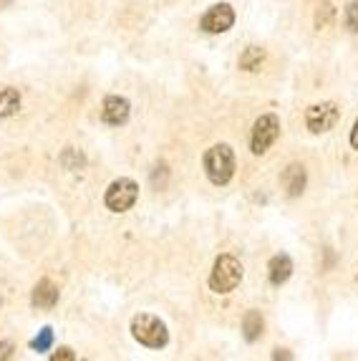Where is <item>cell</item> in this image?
<instances>
[{
	"instance_id": "6da1fadb",
	"label": "cell",
	"mask_w": 358,
	"mask_h": 361,
	"mask_svg": "<svg viewBox=\"0 0 358 361\" xmlns=\"http://www.w3.org/2000/svg\"><path fill=\"white\" fill-rule=\"evenodd\" d=\"M204 172L217 187L227 185L235 177V152L230 145H215L204 152Z\"/></svg>"
},
{
	"instance_id": "7a4b0ae2",
	"label": "cell",
	"mask_w": 358,
	"mask_h": 361,
	"mask_svg": "<svg viewBox=\"0 0 358 361\" xmlns=\"http://www.w3.org/2000/svg\"><path fill=\"white\" fill-rule=\"evenodd\" d=\"M132 334L139 343L149 346V349H161V346H167V341H169V331H167V326H164V321L152 316V313H139V316H134Z\"/></svg>"
},
{
	"instance_id": "3957f363",
	"label": "cell",
	"mask_w": 358,
	"mask_h": 361,
	"mask_svg": "<svg viewBox=\"0 0 358 361\" xmlns=\"http://www.w3.org/2000/svg\"><path fill=\"white\" fill-rule=\"evenodd\" d=\"M240 281H242V263L235 255H220L209 276V288L215 293H230L237 288Z\"/></svg>"
},
{
	"instance_id": "277c9868",
	"label": "cell",
	"mask_w": 358,
	"mask_h": 361,
	"mask_svg": "<svg viewBox=\"0 0 358 361\" xmlns=\"http://www.w3.org/2000/svg\"><path fill=\"white\" fill-rule=\"evenodd\" d=\"M137 197H139L137 182L129 180V177H119V180H113L111 185H109L104 202H106V207L111 212H126V210H132L134 207Z\"/></svg>"
},
{
	"instance_id": "5b68a950",
	"label": "cell",
	"mask_w": 358,
	"mask_h": 361,
	"mask_svg": "<svg viewBox=\"0 0 358 361\" xmlns=\"http://www.w3.org/2000/svg\"><path fill=\"white\" fill-rule=\"evenodd\" d=\"M280 134V119L275 114H265L255 121V127H252V139H250V147L255 154H265V152L273 147V142L278 139Z\"/></svg>"
},
{
	"instance_id": "8992f818",
	"label": "cell",
	"mask_w": 358,
	"mask_h": 361,
	"mask_svg": "<svg viewBox=\"0 0 358 361\" xmlns=\"http://www.w3.org/2000/svg\"><path fill=\"white\" fill-rule=\"evenodd\" d=\"M338 116H340V109L335 106L333 102L316 104V106H311L308 109V114H305V127L311 129L313 134H323L335 127Z\"/></svg>"
},
{
	"instance_id": "52a82bcc",
	"label": "cell",
	"mask_w": 358,
	"mask_h": 361,
	"mask_svg": "<svg viewBox=\"0 0 358 361\" xmlns=\"http://www.w3.org/2000/svg\"><path fill=\"white\" fill-rule=\"evenodd\" d=\"M204 33H227V30L235 25V11L233 6L220 3V6H212L199 20Z\"/></svg>"
},
{
	"instance_id": "ba28073f",
	"label": "cell",
	"mask_w": 358,
	"mask_h": 361,
	"mask_svg": "<svg viewBox=\"0 0 358 361\" xmlns=\"http://www.w3.org/2000/svg\"><path fill=\"white\" fill-rule=\"evenodd\" d=\"M129 114H132V106H129V102H126L124 97H106L104 99L101 116H104L106 124H111V127H121V124H126Z\"/></svg>"
},
{
	"instance_id": "9c48e42d",
	"label": "cell",
	"mask_w": 358,
	"mask_h": 361,
	"mask_svg": "<svg viewBox=\"0 0 358 361\" xmlns=\"http://www.w3.org/2000/svg\"><path fill=\"white\" fill-rule=\"evenodd\" d=\"M305 169L300 167V164H290V167L283 172V177H280V182H283V187H285V192L290 195V197H298V195H303V190H305Z\"/></svg>"
},
{
	"instance_id": "30bf717a",
	"label": "cell",
	"mask_w": 358,
	"mask_h": 361,
	"mask_svg": "<svg viewBox=\"0 0 358 361\" xmlns=\"http://www.w3.org/2000/svg\"><path fill=\"white\" fill-rule=\"evenodd\" d=\"M292 273V260L288 258L285 253L280 255H273L268 263V276H270V283L273 286H283L290 278Z\"/></svg>"
},
{
	"instance_id": "8fae6325",
	"label": "cell",
	"mask_w": 358,
	"mask_h": 361,
	"mask_svg": "<svg viewBox=\"0 0 358 361\" xmlns=\"http://www.w3.org/2000/svg\"><path fill=\"white\" fill-rule=\"evenodd\" d=\"M30 301H33V306H36V308H43V311H48V308H54L56 303H58V288H56L51 281H41V283L33 288Z\"/></svg>"
},
{
	"instance_id": "7c38bea8",
	"label": "cell",
	"mask_w": 358,
	"mask_h": 361,
	"mask_svg": "<svg viewBox=\"0 0 358 361\" xmlns=\"http://www.w3.org/2000/svg\"><path fill=\"white\" fill-rule=\"evenodd\" d=\"M20 109V94L13 86H0V119H8Z\"/></svg>"
},
{
	"instance_id": "4fadbf2b",
	"label": "cell",
	"mask_w": 358,
	"mask_h": 361,
	"mask_svg": "<svg viewBox=\"0 0 358 361\" xmlns=\"http://www.w3.org/2000/svg\"><path fill=\"white\" fill-rule=\"evenodd\" d=\"M265 61V51L257 49V46H247L245 51H242V56H240V68L242 71H260V66H263Z\"/></svg>"
},
{
	"instance_id": "5bb4252c",
	"label": "cell",
	"mask_w": 358,
	"mask_h": 361,
	"mask_svg": "<svg viewBox=\"0 0 358 361\" xmlns=\"http://www.w3.org/2000/svg\"><path fill=\"white\" fill-rule=\"evenodd\" d=\"M242 331H245L247 341H257L263 334V316L257 311H247L245 319H242Z\"/></svg>"
},
{
	"instance_id": "9a60e30c",
	"label": "cell",
	"mask_w": 358,
	"mask_h": 361,
	"mask_svg": "<svg viewBox=\"0 0 358 361\" xmlns=\"http://www.w3.org/2000/svg\"><path fill=\"white\" fill-rule=\"evenodd\" d=\"M61 162H63V167L66 169H81L86 164V159H84L81 152H76L73 147H68V149L61 154Z\"/></svg>"
},
{
	"instance_id": "2e32d148",
	"label": "cell",
	"mask_w": 358,
	"mask_h": 361,
	"mask_svg": "<svg viewBox=\"0 0 358 361\" xmlns=\"http://www.w3.org/2000/svg\"><path fill=\"white\" fill-rule=\"evenodd\" d=\"M30 346H33V351H48L51 346H54V331H51L48 326H46V329H41V331H38V336L30 341Z\"/></svg>"
},
{
	"instance_id": "e0dca14e",
	"label": "cell",
	"mask_w": 358,
	"mask_h": 361,
	"mask_svg": "<svg viewBox=\"0 0 358 361\" xmlns=\"http://www.w3.org/2000/svg\"><path fill=\"white\" fill-rule=\"evenodd\" d=\"M346 28L351 33H358V0H351L346 6Z\"/></svg>"
},
{
	"instance_id": "ac0fdd59",
	"label": "cell",
	"mask_w": 358,
	"mask_h": 361,
	"mask_svg": "<svg viewBox=\"0 0 358 361\" xmlns=\"http://www.w3.org/2000/svg\"><path fill=\"white\" fill-rule=\"evenodd\" d=\"M51 359H54V361H73V359H76V354H73L71 349H58L54 356H51Z\"/></svg>"
},
{
	"instance_id": "d6986e66",
	"label": "cell",
	"mask_w": 358,
	"mask_h": 361,
	"mask_svg": "<svg viewBox=\"0 0 358 361\" xmlns=\"http://www.w3.org/2000/svg\"><path fill=\"white\" fill-rule=\"evenodd\" d=\"M11 356H13V343L3 341L0 343V359H11Z\"/></svg>"
},
{
	"instance_id": "ffe728a7",
	"label": "cell",
	"mask_w": 358,
	"mask_h": 361,
	"mask_svg": "<svg viewBox=\"0 0 358 361\" xmlns=\"http://www.w3.org/2000/svg\"><path fill=\"white\" fill-rule=\"evenodd\" d=\"M351 147L358 149V119H356V124H353V132H351Z\"/></svg>"
}]
</instances>
